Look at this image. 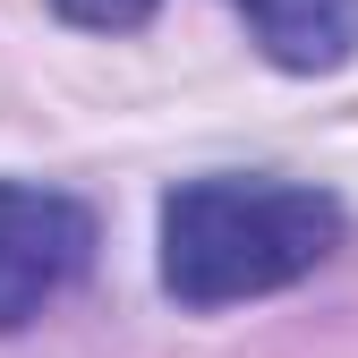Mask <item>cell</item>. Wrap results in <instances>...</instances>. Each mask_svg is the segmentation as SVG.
Masks as SVG:
<instances>
[{"mask_svg":"<svg viewBox=\"0 0 358 358\" xmlns=\"http://www.w3.org/2000/svg\"><path fill=\"white\" fill-rule=\"evenodd\" d=\"M341 248V205L290 179H188L162 196V290L179 307H231L307 282Z\"/></svg>","mask_w":358,"mask_h":358,"instance_id":"1","label":"cell"},{"mask_svg":"<svg viewBox=\"0 0 358 358\" xmlns=\"http://www.w3.org/2000/svg\"><path fill=\"white\" fill-rule=\"evenodd\" d=\"M85 264H94V213L60 188L0 179V333L43 316Z\"/></svg>","mask_w":358,"mask_h":358,"instance_id":"2","label":"cell"},{"mask_svg":"<svg viewBox=\"0 0 358 358\" xmlns=\"http://www.w3.org/2000/svg\"><path fill=\"white\" fill-rule=\"evenodd\" d=\"M248 34L264 43V60L273 69H341L350 43H358V0H239Z\"/></svg>","mask_w":358,"mask_h":358,"instance_id":"3","label":"cell"},{"mask_svg":"<svg viewBox=\"0 0 358 358\" xmlns=\"http://www.w3.org/2000/svg\"><path fill=\"white\" fill-rule=\"evenodd\" d=\"M52 9L69 26H94V34H128V26H145L154 17V0H52Z\"/></svg>","mask_w":358,"mask_h":358,"instance_id":"4","label":"cell"}]
</instances>
